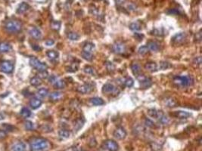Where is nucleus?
I'll return each mask as SVG.
<instances>
[{
  "label": "nucleus",
  "instance_id": "aec40b11",
  "mask_svg": "<svg viewBox=\"0 0 202 151\" xmlns=\"http://www.w3.org/2000/svg\"><path fill=\"white\" fill-rule=\"evenodd\" d=\"M164 103H165V105L167 107H174L177 105V102L176 101V100L171 97H167L164 100Z\"/></svg>",
  "mask_w": 202,
  "mask_h": 151
},
{
  "label": "nucleus",
  "instance_id": "5701e85b",
  "mask_svg": "<svg viewBox=\"0 0 202 151\" xmlns=\"http://www.w3.org/2000/svg\"><path fill=\"white\" fill-rule=\"evenodd\" d=\"M46 55L49 57V59L51 61H55L58 57V52H55L54 50H49L46 53Z\"/></svg>",
  "mask_w": 202,
  "mask_h": 151
},
{
  "label": "nucleus",
  "instance_id": "de8ad7c7",
  "mask_svg": "<svg viewBox=\"0 0 202 151\" xmlns=\"http://www.w3.org/2000/svg\"><path fill=\"white\" fill-rule=\"evenodd\" d=\"M78 64H73L70 65V67H69V68L68 69V71H70V72H75L77 71V69H78Z\"/></svg>",
  "mask_w": 202,
  "mask_h": 151
},
{
  "label": "nucleus",
  "instance_id": "f03ea898",
  "mask_svg": "<svg viewBox=\"0 0 202 151\" xmlns=\"http://www.w3.org/2000/svg\"><path fill=\"white\" fill-rule=\"evenodd\" d=\"M4 27L9 33H19L22 30V24L18 20H9L5 22Z\"/></svg>",
  "mask_w": 202,
  "mask_h": 151
},
{
  "label": "nucleus",
  "instance_id": "423d86ee",
  "mask_svg": "<svg viewBox=\"0 0 202 151\" xmlns=\"http://www.w3.org/2000/svg\"><path fill=\"white\" fill-rule=\"evenodd\" d=\"M49 82L52 84L53 86L57 89H63L66 87V83L64 80L58 78L55 76H52L49 78Z\"/></svg>",
  "mask_w": 202,
  "mask_h": 151
},
{
  "label": "nucleus",
  "instance_id": "393cba45",
  "mask_svg": "<svg viewBox=\"0 0 202 151\" xmlns=\"http://www.w3.org/2000/svg\"><path fill=\"white\" fill-rule=\"evenodd\" d=\"M115 91V87L112 84L107 83L102 88V92L104 93H111Z\"/></svg>",
  "mask_w": 202,
  "mask_h": 151
},
{
  "label": "nucleus",
  "instance_id": "a19ab883",
  "mask_svg": "<svg viewBox=\"0 0 202 151\" xmlns=\"http://www.w3.org/2000/svg\"><path fill=\"white\" fill-rule=\"evenodd\" d=\"M51 27L52 30H59L61 27V23L59 21H52L51 24Z\"/></svg>",
  "mask_w": 202,
  "mask_h": 151
},
{
  "label": "nucleus",
  "instance_id": "b1692460",
  "mask_svg": "<svg viewBox=\"0 0 202 151\" xmlns=\"http://www.w3.org/2000/svg\"><path fill=\"white\" fill-rule=\"evenodd\" d=\"M25 150H26V146L23 142L16 143L12 147L13 151H25Z\"/></svg>",
  "mask_w": 202,
  "mask_h": 151
},
{
  "label": "nucleus",
  "instance_id": "58836bf2",
  "mask_svg": "<svg viewBox=\"0 0 202 151\" xmlns=\"http://www.w3.org/2000/svg\"><path fill=\"white\" fill-rule=\"evenodd\" d=\"M148 52V49L146 45H143L138 50V53L140 54V55H145V54H147Z\"/></svg>",
  "mask_w": 202,
  "mask_h": 151
},
{
  "label": "nucleus",
  "instance_id": "c9c22d12",
  "mask_svg": "<svg viewBox=\"0 0 202 151\" xmlns=\"http://www.w3.org/2000/svg\"><path fill=\"white\" fill-rule=\"evenodd\" d=\"M68 38L72 41H75V40L79 39L80 36H79L78 33H75V32H70V33H68Z\"/></svg>",
  "mask_w": 202,
  "mask_h": 151
},
{
  "label": "nucleus",
  "instance_id": "dca6fc26",
  "mask_svg": "<svg viewBox=\"0 0 202 151\" xmlns=\"http://www.w3.org/2000/svg\"><path fill=\"white\" fill-rule=\"evenodd\" d=\"M12 49V45L8 42H0V53H5L9 52Z\"/></svg>",
  "mask_w": 202,
  "mask_h": 151
},
{
  "label": "nucleus",
  "instance_id": "79ce46f5",
  "mask_svg": "<svg viewBox=\"0 0 202 151\" xmlns=\"http://www.w3.org/2000/svg\"><path fill=\"white\" fill-rule=\"evenodd\" d=\"M124 84H125L126 86L128 87V88H131V87H132L133 85H134V80L129 77V78L126 79L125 81H124Z\"/></svg>",
  "mask_w": 202,
  "mask_h": 151
},
{
  "label": "nucleus",
  "instance_id": "e433bc0d",
  "mask_svg": "<svg viewBox=\"0 0 202 151\" xmlns=\"http://www.w3.org/2000/svg\"><path fill=\"white\" fill-rule=\"evenodd\" d=\"M81 55H82L83 58L88 61H91L92 59H93V55H92L91 53H89V52H83L81 53Z\"/></svg>",
  "mask_w": 202,
  "mask_h": 151
},
{
  "label": "nucleus",
  "instance_id": "7ed1b4c3",
  "mask_svg": "<svg viewBox=\"0 0 202 151\" xmlns=\"http://www.w3.org/2000/svg\"><path fill=\"white\" fill-rule=\"evenodd\" d=\"M173 82L177 86L187 87L192 85L194 82V79L191 76H184V77H175L173 78Z\"/></svg>",
  "mask_w": 202,
  "mask_h": 151
},
{
  "label": "nucleus",
  "instance_id": "72a5a7b5",
  "mask_svg": "<svg viewBox=\"0 0 202 151\" xmlns=\"http://www.w3.org/2000/svg\"><path fill=\"white\" fill-rule=\"evenodd\" d=\"M21 115L24 118H28L31 116V112L28 108L23 107L21 110Z\"/></svg>",
  "mask_w": 202,
  "mask_h": 151
},
{
  "label": "nucleus",
  "instance_id": "6e6552de",
  "mask_svg": "<svg viewBox=\"0 0 202 151\" xmlns=\"http://www.w3.org/2000/svg\"><path fill=\"white\" fill-rule=\"evenodd\" d=\"M105 149L108 151H117L119 150V145L116 141L113 140H107L104 143Z\"/></svg>",
  "mask_w": 202,
  "mask_h": 151
},
{
  "label": "nucleus",
  "instance_id": "c03bdc74",
  "mask_svg": "<svg viewBox=\"0 0 202 151\" xmlns=\"http://www.w3.org/2000/svg\"><path fill=\"white\" fill-rule=\"evenodd\" d=\"M38 77L40 79H46L49 77V73L46 70H43V71H39L38 73Z\"/></svg>",
  "mask_w": 202,
  "mask_h": 151
},
{
  "label": "nucleus",
  "instance_id": "4468645a",
  "mask_svg": "<svg viewBox=\"0 0 202 151\" xmlns=\"http://www.w3.org/2000/svg\"><path fill=\"white\" fill-rule=\"evenodd\" d=\"M42 101H41L40 98H38V97H33V98H32V99L30 100V106L31 107V108L36 109L42 105Z\"/></svg>",
  "mask_w": 202,
  "mask_h": 151
},
{
  "label": "nucleus",
  "instance_id": "49530a36",
  "mask_svg": "<svg viewBox=\"0 0 202 151\" xmlns=\"http://www.w3.org/2000/svg\"><path fill=\"white\" fill-rule=\"evenodd\" d=\"M145 124L147 127H149V128H154L155 127V123L153 122V121L149 120V119H145Z\"/></svg>",
  "mask_w": 202,
  "mask_h": 151
},
{
  "label": "nucleus",
  "instance_id": "2eb2a0df",
  "mask_svg": "<svg viewBox=\"0 0 202 151\" xmlns=\"http://www.w3.org/2000/svg\"><path fill=\"white\" fill-rule=\"evenodd\" d=\"M148 114L152 118L155 119V120H158L160 116L163 114V113L162 111H159V110H157L155 109H149L148 110Z\"/></svg>",
  "mask_w": 202,
  "mask_h": 151
},
{
  "label": "nucleus",
  "instance_id": "f3484780",
  "mask_svg": "<svg viewBox=\"0 0 202 151\" xmlns=\"http://www.w3.org/2000/svg\"><path fill=\"white\" fill-rule=\"evenodd\" d=\"M64 95H63V93L60 92H52V94H50L49 97H50V100L52 101H61L63 98Z\"/></svg>",
  "mask_w": 202,
  "mask_h": 151
},
{
  "label": "nucleus",
  "instance_id": "1a4fd4ad",
  "mask_svg": "<svg viewBox=\"0 0 202 151\" xmlns=\"http://www.w3.org/2000/svg\"><path fill=\"white\" fill-rule=\"evenodd\" d=\"M113 135L117 140H124L127 136V132L123 127H117L114 132Z\"/></svg>",
  "mask_w": 202,
  "mask_h": 151
},
{
  "label": "nucleus",
  "instance_id": "6e6d98bb",
  "mask_svg": "<svg viewBox=\"0 0 202 151\" xmlns=\"http://www.w3.org/2000/svg\"><path fill=\"white\" fill-rule=\"evenodd\" d=\"M4 120V116L2 113H0V120Z\"/></svg>",
  "mask_w": 202,
  "mask_h": 151
},
{
  "label": "nucleus",
  "instance_id": "4be33fe9",
  "mask_svg": "<svg viewBox=\"0 0 202 151\" xmlns=\"http://www.w3.org/2000/svg\"><path fill=\"white\" fill-rule=\"evenodd\" d=\"M145 68L150 72H155L157 70V65L155 62H149L145 65Z\"/></svg>",
  "mask_w": 202,
  "mask_h": 151
},
{
  "label": "nucleus",
  "instance_id": "0eeeda50",
  "mask_svg": "<svg viewBox=\"0 0 202 151\" xmlns=\"http://www.w3.org/2000/svg\"><path fill=\"white\" fill-rule=\"evenodd\" d=\"M112 51L114 53L117 54H124L127 51V46L123 42H115L113 45H112Z\"/></svg>",
  "mask_w": 202,
  "mask_h": 151
},
{
  "label": "nucleus",
  "instance_id": "3c124183",
  "mask_svg": "<svg viewBox=\"0 0 202 151\" xmlns=\"http://www.w3.org/2000/svg\"><path fill=\"white\" fill-rule=\"evenodd\" d=\"M3 127H4V129H5V130L9 131V132H12V131H13V129H14V127L12 126V125H9V124H4Z\"/></svg>",
  "mask_w": 202,
  "mask_h": 151
},
{
  "label": "nucleus",
  "instance_id": "13d9d810",
  "mask_svg": "<svg viewBox=\"0 0 202 151\" xmlns=\"http://www.w3.org/2000/svg\"><path fill=\"white\" fill-rule=\"evenodd\" d=\"M80 151H86V150H80Z\"/></svg>",
  "mask_w": 202,
  "mask_h": 151
},
{
  "label": "nucleus",
  "instance_id": "bb28decb",
  "mask_svg": "<svg viewBox=\"0 0 202 151\" xmlns=\"http://www.w3.org/2000/svg\"><path fill=\"white\" fill-rule=\"evenodd\" d=\"M84 121L83 119H77L76 121L74 122V125H73V128H74V131L76 132H78L83 126Z\"/></svg>",
  "mask_w": 202,
  "mask_h": 151
},
{
  "label": "nucleus",
  "instance_id": "ddd939ff",
  "mask_svg": "<svg viewBox=\"0 0 202 151\" xmlns=\"http://www.w3.org/2000/svg\"><path fill=\"white\" fill-rule=\"evenodd\" d=\"M29 9H30V5H28L27 2H21V3L18 5V9H17V13L19 14H24V13L27 12Z\"/></svg>",
  "mask_w": 202,
  "mask_h": 151
},
{
  "label": "nucleus",
  "instance_id": "9d476101",
  "mask_svg": "<svg viewBox=\"0 0 202 151\" xmlns=\"http://www.w3.org/2000/svg\"><path fill=\"white\" fill-rule=\"evenodd\" d=\"M93 90V86L90 84H84L77 88V92L80 94H89Z\"/></svg>",
  "mask_w": 202,
  "mask_h": 151
},
{
  "label": "nucleus",
  "instance_id": "a878e982",
  "mask_svg": "<svg viewBox=\"0 0 202 151\" xmlns=\"http://www.w3.org/2000/svg\"><path fill=\"white\" fill-rule=\"evenodd\" d=\"M140 84H141V87L142 88V89H148V88L152 86V81L151 79L147 78L146 77L145 79H143L142 81L140 82Z\"/></svg>",
  "mask_w": 202,
  "mask_h": 151
},
{
  "label": "nucleus",
  "instance_id": "37998d69",
  "mask_svg": "<svg viewBox=\"0 0 202 151\" xmlns=\"http://www.w3.org/2000/svg\"><path fill=\"white\" fill-rule=\"evenodd\" d=\"M170 67L171 65L170 64V63L166 62V61H161L160 63V69H167Z\"/></svg>",
  "mask_w": 202,
  "mask_h": 151
},
{
  "label": "nucleus",
  "instance_id": "f257e3e1",
  "mask_svg": "<svg viewBox=\"0 0 202 151\" xmlns=\"http://www.w3.org/2000/svg\"><path fill=\"white\" fill-rule=\"evenodd\" d=\"M31 151H47L50 149V142L43 137H34L30 141Z\"/></svg>",
  "mask_w": 202,
  "mask_h": 151
},
{
  "label": "nucleus",
  "instance_id": "c85d7f7f",
  "mask_svg": "<svg viewBox=\"0 0 202 151\" xmlns=\"http://www.w3.org/2000/svg\"><path fill=\"white\" fill-rule=\"evenodd\" d=\"M131 69H132V73L135 75V76H136L137 77L138 75H139L140 73H141V67H140V66L138 64H136V63H134V64H132V65H131Z\"/></svg>",
  "mask_w": 202,
  "mask_h": 151
},
{
  "label": "nucleus",
  "instance_id": "cd10ccee",
  "mask_svg": "<svg viewBox=\"0 0 202 151\" xmlns=\"http://www.w3.org/2000/svg\"><path fill=\"white\" fill-rule=\"evenodd\" d=\"M58 135L61 139H68L70 136V132L67 129H61L58 132Z\"/></svg>",
  "mask_w": 202,
  "mask_h": 151
},
{
  "label": "nucleus",
  "instance_id": "ea45409f",
  "mask_svg": "<svg viewBox=\"0 0 202 151\" xmlns=\"http://www.w3.org/2000/svg\"><path fill=\"white\" fill-rule=\"evenodd\" d=\"M24 127L27 131H32L34 129V124L31 121H26L24 123Z\"/></svg>",
  "mask_w": 202,
  "mask_h": 151
},
{
  "label": "nucleus",
  "instance_id": "7c9ffc66",
  "mask_svg": "<svg viewBox=\"0 0 202 151\" xmlns=\"http://www.w3.org/2000/svg\"><path fill=\"white\" fill-rule=\"evenodd\" d=\"M30 85H33V86L37 87L42 84V79H41L40 78H39L38 77H33V78L30 79Z\"/></svg>",
  "mask_w": 202,
  "mask_h": 151
},
{
  "label": "nucleus",
  "instance_id": "8fccbe9b",
  "mask_svg": "<svg viewBox=\"0 0 202 151\" xmlns=\"http://www.w3.org/2000/svg\"><path fill=\"white\" fill-rule=\"evenodd\" d=\"M7 137V133L4 130H0V141L4 140L5 137Z\"/></svg>",
  "mask_w": 202,
  "mask_h": 151
},
{
  "label": "nucleus",
  "instance_id": "2f4dec72",
  "mask_svg": "<svg viewBox=\"0 0 202 151\" xmlns=\"http://www.w3.org/2000/svg\"><path fill=\"white\" fill-rule=\"evenodd\" d=\"M37 94L40 97L43 98L49 94V90L47 89H45V88H42V89H40L37 91Z\"/></svg>",
  "mask_w": 202,
  "mask_h": 151
},
{
  "label": "nucleus",
  "instance_id": "f704fd0d",
  "mask_svg": "<svg viewBox=\"0 0 202 151\" xmlns=\"http://www.w3.org/2000/svg\"><path fill=\"white\" fill-rule=\"evenodd\" d=\"M157 120H158L159 122H160V124H162V125H167V124L169 123V122H170L169 118H168L166 115H164V113L160 116V118H159Z\"/></svg>",
  "mask_w": 202,
  "mask_h": 151
},
{
  "label": "nucleus",
  "instance_id": "864d4df0",
  "mask_svg": "<svg viewBox=\"0 0 202 151\" xmlns=\"http://www.w3.org/2000/svg\"><path fill=\"white\" fill-rule=\"evenodd\" d=\"M115 2H116V3H117V5H122L127 2V0H115Z\"/></svg>",
  "mask_w": 202,
  "mask_h": 151
},
{
  "label": "nucleus",
  "instance_id": "20e7f679",
  "mask_svg": "<svg viewBox=\"0 0 202 151\" xmlns=\"http://www.w3.org/2000/svg\"><path fill=\"white\" fill-rule=\"evenodd\" d=\"M30 66L33 67L34 69H37L38 71H43V70H46L48 68L47 65L45 64V63H42L37 59V57H32L30 59Z\"/></svg>",
  "mask_w": 202,
  "mask_h": 151
},
{
  "label": "nucleus",
  "instance_id": "412c9836",
  "mask_svg": "<svg viewBox=\"0 0 202 151\" xmlns=\"http://www.w3.org/2000/svg\"><path fill=\"white\" fill-rule=\"evenodd\" d=\"M90 103L92 105H95V106H101L105 104V101L104 100L101 99V97H92L90 99Z\"/></svg>",
  "mask_w": 202,
  "mask_h": 151
},
{
  "label": "nucleus",
  "instance_id": "9b49d317",
  "mask_svg": "<svg viewBox=\"0 0 202 151\" xmlns=\"http://www.w3.org/2000/svg\"><path fill=\"white\" fill-rule=\"evenodd\" d=\"M186 39V34L185 33H176L174 36L172 38L173 43L174 44H181L184 42Z\"/></svg>",
  "mask_w": 202,
  "mask_h": 151
},
{
  "label": "nucleus",
  "instance_id": "473e14b6",
  "mask_svg": "<svg viewBox=\"0 0 202 151\" xmlns=\"http://www.w3.org/2000/svg\"><path fill=\"white\" fill-rule=\"evenodd\" d=\"M129 28L131 30L133 31H139L142 29V26L139 22H133L129 25Z\"/></svg>",
  "mask_w": 202,
  "mask_h": 151
},
{
  "label": "nucleus",
  "instance_id": "09e8293b",
  "mask_svg": "<svg viewBox=\"0 0 202 151\" xmlns=\"http://www.w3.org/2000/svg\"><path fill=\"white\" fill-rule=\"evenodd\" d=\"M193 63L195 65H197V66H200V65L201 64V57H195V59L193 60Z\"/></svg>",
  "mask_w": 202,
  "mask_h": 151
},
{
  "label": "nucleus",
  "instance_id": "6ab92c4d",
  "mask_svg": "<svg viewBox=\"0 0 202 151\" xmlns=\"http://www.w3.org/2000/svg\"><path fill=\"white\" fill-rule=\"evenodd\" d=\"M147 47H148V50L152 51V52H157L160 49V45L158 43H157L156 42H153V41H151V42H148L147 43Z\"/></svg>",
  "mask_w": 202,
  "mask_h": 151
},
{
  "label": "nucleus",
  "instance_id": "c756f323",
  "mask_svg": "<svg viewBox=\"0 0 202 151\" xmlns=\"http://www.w3.org/2000/svg\"><path fill=\"white\" fill-rule=\"evenodd\" d=\"M94 49L95 45L93 43H92V42H86V43L83 45V52H89V53H91L92 51L94 50Z\"/></svg>",
  "mask_w": 202,
  "mask_h": 151
},
{
  "label": "nucleus",
  "instance_id": "39448f33",
  "mask_svg": "<svg viewBox=\"0 0 202 151\" xmlns=\"http://www.w3.org/2000/svg\"><path fill=\"white\" fill-rule=\"evenodd\" d=\"M0 70L4 73L10 74L14 70V64L10 61H2L0 62Z\"/></svg>",
  "mask_w": 202,
  "mask_h": 151
},
{
  "label": "nucleus",
  "instance_id": "f8f14e48",
  "mask_svg": "<svg viewBox=\"0 0 202 151\" xmlns=\"http://www.w3.org/2000/svg\"><path fill=\"white\" fill-rule=\"evenodd\" d=\"M29 34L31 36V37H33L35 39H40L42 37V33H41V31L39 30L38 28L35 27V26H32V27L30 28Z\"/></svg>",
  "mask_w": 202,
  "mask_h": 151
},
{
  "label": "nucleus",
  "instance_id": "a211bd4d",
  "mask_svg": "<svg viewBox=\"0 0 202 151\" xmlns=\"http://www.w3.org/2000/svg\"><path fill=\"white\" fill-rule=\"evenodd\" d=\"M173 116L176 117V118L179 119H187L191 116L188 112L183 111V110H179V111H176L173 113Z\"/></svg>",
  "mask_w": 202,
  "mask_h": 151
},
{
  "label": "nucleus",
  "instance_id": "4d7b16f0",
  "mask_svg": "<svg viewBox=\"0 0 202 151\" xmlns=\"http://www.w3.org/2000/svg\"><path fill=\"white\" fill-rule=\"evenodd\" d=\"M66 151H76V150H74V148L71 147V148H69V149H68Z\"/></svg>",
  "mask_w": 202,
  "mask_h": 151
},
{
  "label": "nucleus",
  "instance_id": "603ef678",
  "mask_svg": "<svg viewBox=\"0 0 202 151\" xmlns=\"http://www.w3.org/2000/svg\"><path fill=\"white\" fill-rule=\"evenodd\" d=\"M54 43L55 41L53 39H48L45 42V45H47V46H52V45H54Z\"/></svg>",
  "mask_w": 202,
  "mask_h": 151
},
{
  "label": "nucleus",
  "instance_id": "a18cd8bd",
  "mask_svg": "<svg viewBox=\"0 0 202 151\" xmlns=\"http://www.w3.org/2000/svg\"><path fill=\"white\" fill-rule=\"evenodd\" d=\"M106 67H107V69H108V71H110V72L114 71L115 66L114 65L113 63L110 62V61H108V62L106 63Z\"/></svg>",
  "mask_w": 202,
  "mask_h": 151
},
{
  "label": "nucleus",
  "instance_id": "5fc2aeb1",
  "mask_svg": "<svg viewBox=\"0 0 202 151\" xmlns=\"http://www.w3.org/2000/svg\"><path fill=\"white\" fill-rule=\"evenodd\" d=\"M32 47H33V49H34V50H36V51H40V50H41V48L39 47V45H32Z\"/></svg>",
  "mask_w": 202,
  "mask_h": 151
},
{
  "label": "nucleus",
  "instance_id": "4c0bfd02",
  "mask_svg": "<svg viewBox=\"0 0 202 151\" xmlns=\"http://www.w3.org/2000/svg\"><path fill=\"white\" fill-rule=\"evenodd\" d=\"M83 71L85 72L86 74H89V75L95 74L94 68L91 66H86L83 69Z\"/></svg>",
  "mask_w": 202,
  "mask_h": 151
}]
</instances>
